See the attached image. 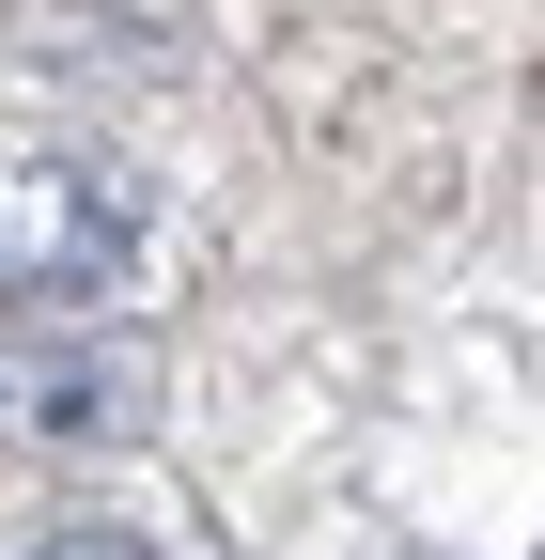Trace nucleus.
<instances>
[{
	"mask_svg": "<svg viewBox=\"0 0 545 560\" xmlns=\"http://www.w3.org/2000/svg\"><path fill=\"white\" fill-rule=\"evenodd\" d=\"M156 249L141 172L79 125H0V312H109Z\"/></svg>",
	"mask_w": 545,
	"mask_h": 560,
	"instance_id": "nucleus-1",
	"label": "nucleus"
},
{
	"mask_svg": "<svg viewBox=\"0 0 545 560\" xmlns=\"http://www.w3.org/2000/svg\"><path fill=\"white\" fill-rule=\"evenodd\" d=\"M156 420V359L141 342H0V436L32 452H109Z\"/></svg>",
	"mask_w": 545,
	"mask_h": 560,
	"instance_id": "nucleus-2",
	"label": "nucleus"
},
{
	"mask_svg": "<svg viewBox=\"0 0 545 560\" xmlns=\"http://www.w3.org/2000/svg\"><path fill=\"white\" fill-rule=\"evenodd\" d=\"M32 560H156V545H141V529H47Z\"/></svg>",
	"mask_w": 545,
	"mask_h": 560,
	"instance_id": "nucleus-3",
	"label": "nucleus"
}]
</instances>
